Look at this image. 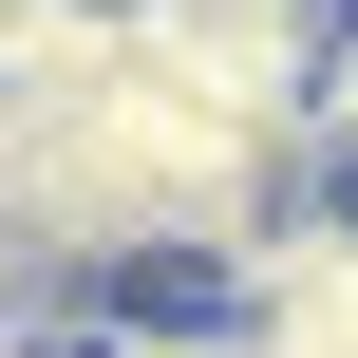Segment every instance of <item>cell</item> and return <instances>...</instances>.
Masks as SVG:
<instances>
[{
	"mask_svg": "<svg viewBox=\"0 0 358 358\" xmlns=\"http://www.w3.org/2000/svg\"><path fill=\"white\" fill-rule=\"evenodd\" d=\"M113 76H132V0H0V113L19 132L94 113Z\"/></svg>",
	"mask_w": 358,
	"mask_h": 358,
	"instance_id": "cell-2",
	"label": "cell"
},
{
	"mask_svg": "<svg viewBox=\"0 0 358 358\" xmlns=\"http://www.w3.org/2000/svg\"><path fill=\"white\" fill-rule=\"evenodd\" d=\"M227 358H358V208H302V227L245 264Z\"/></svg>",
	"mask_w": 358,
	"mask_h": 358,
	"instance_id": "cell-1",
	"label": "cell"
}]
</instances>
